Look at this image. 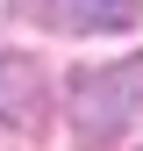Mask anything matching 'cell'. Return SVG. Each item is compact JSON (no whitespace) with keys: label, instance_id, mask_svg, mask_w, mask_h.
Returning a JSON list of instances; mask_svg holds the SVG:
<instances>
[{"label":"cell","instance_id":"obj_1","mask_svg":"<svg viewBox=\"0 0 143 151\" xmlns=\"http://www.w3.org/2000/svg\"><path fill=\"white\" fill-rule=\"evenodd\" d=\"M72 137L79 151H107L129 137V122L143 115V58H115V65H79L72 72Z\"/></svg>","mask_w":143,"mask_h":151},{"label":"cell","instance_id":"obj_2","mask_svg":"<svg viewBox=\"0 0 143 151\" xmlns=\"http://www.w3.org/2000/svg\"><path fill=\"white\" fill-rule=\"evenodd\" d=\"M50 115V79L29 50H0V137H29Z\"/></svg>","mask_w":143,"mask_h":151},{"label":"cell","instance_id":"obj_3","mask_svg":"<svg viewBox=\"0 0 143 151\" xmlns=\"http://www.w3.org/2000/svg\"><path fill=\"white\" fill-rule=\"evenodd\" d=\"M29 14L64 36H122V29H136L143 0H29Z\"/></svg>","mask_w":143,"mask_h":151}]
</instances>
